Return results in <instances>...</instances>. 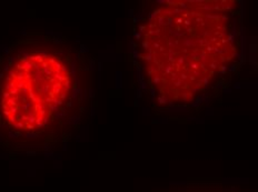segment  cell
Masks as SVG:
<instances>
[{
	"mask_svg": "<svg viewBox=\"0 0 258 192\" xmlns=\"http://www.w3.org/2000/svg\"><path fill=\"white\" fill-rule=\"evenodd\" d=\"M84 47L51 31L19 35L0 53V147L40 156L73 140L89 105Z\"/></svg>",
	"mask_w": 258,
	"mask_h": 192,
	"instance_id": "6da1fadb",
	"label": "cell"
},
{
	"mask_svg": "<svg viewBox=\"0 0 258 192\" xmlns=\"http://www.w3.org/2000/svg\"><path fill=\"white\" fill-rule=\"evenodd\" d=\"M238 52V4L232 0L159 3L142 16L134 34L139 74L161 107L192 103Z\"/></svg>",
	"mask_w": 258,
	"mask_h": 192,
	"instance_id": "7a4b0ae2",
	"label": "cell"
}]
</instances>
